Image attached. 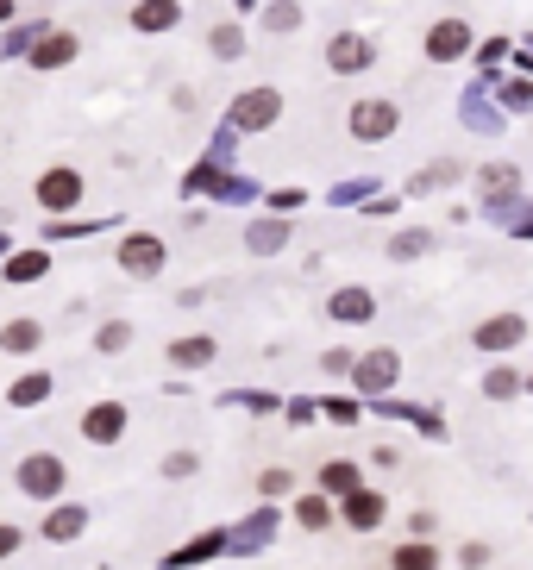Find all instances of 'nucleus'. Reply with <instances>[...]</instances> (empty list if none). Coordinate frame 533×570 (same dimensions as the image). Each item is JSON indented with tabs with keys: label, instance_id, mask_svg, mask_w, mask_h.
<instances>
[{
	"label": "nucleus",
	"instance_id": "nucleus-27",
	"mask_svg": "<svg viewBox=\"0 0 533 570\" xmlns=\"http://www.w3.org/2000/svg\"><path fill=\"white\" fill-rule=\"evenodd\" d=\"M483 182H490V188H508V182H515V170H508V163H496V170H483Z\"/></svg>",
	"mask_w": 533,
	"mask_h": 570
},
{
	"label": "nucleus",
	"instance_id": "nucleus-15",
	"mask_svg": "<svg viewBox=\"0 0 533 570\" xmlns=\"http://www.w3.org/2000/svg\"><path fill=\"white\" fill-rule=\"evenodd\" d=\"M345 514H352V527H377L383 502H377V495H364V489H352V508H345Z\"/></svg>",
	"mask_w": 533,
	"mask_h": 570
},
{
	"label": "nucleus",
	"instance_id": "nucleus-25",
	"mask_svg": "<svg viewBox=\"0 0 533 570\" xmlns=\"http://www.w3.org/2000/svg\"><path fill=\"white\" fill-rule=\"evenodd\" d=\"M126 339H132V332H126L120 320H107V326H101V351H120Z\"/></svg>",
	"mask_w": 533,
	"mask_h": 570
},
{
	"label": "nucleus",
	"instance_id": "nucleus-7",
	"mask_svg": "<svg viewBox=\"0 0 533 570\" xmlns=\"http://www.w3.org/2000/svg\"><path fill=\"white\" fill-rule=\"evenodd\" d=\"M521 339H527V320L521 314H496V320L477 326V345L483 351H508V345H521Z\"/></svg>",
	"mask_w": 533,
	"mask_h": 570
},
{
	"label": "nucleus",
	"instance_id": "nucleus-19",
	"mask_svg": "<svg viewBox=\"0 0 533 570\" xmlns=\"http://www.w3.org/2000/svg\"><path fill=\"white\" fill-rule=\"evenodd\" d=\"M239 51H245L239 26H214V57H239Z\"/></svg>",
	"mask_w": 533,
	"mask_h": 570
},
{
	"label": "nucleus",
	"instance_id": "nucleus-4",
	"mask_svg": "<svg viewBox=\"0 0 533 570\" xmlns=\"http://www.w3.org/2000/svg\"><path fill=\"white\" fill-rule=\"evenodd\" d=\"M38 207H51V213L82 207V176L76 170H44L38 176Z\"/></svg>",
	"mask_w": 533,
	"mask_h": 570
},
{
	"label": "nucleus",
	"instance_id": "nucleus-21",
	"mask_svg": "<svg viewBox=\"0 0 533 570\" xmlns=\"http://www.w3.org/2000/svg\"><path fill=\"white\" fill-rule=\"evenodd\" d=\"M333 314H345V320H364V314H370V295H339V301H333Z\"/></svg>",
	"mask_w": 533,
	"mask_h": 570
},
{
	"label": "nucleus",
	"instance_id": "nucleus-13",
	"mask_svg": "<svg viewBox=\"0 0 533 570\" xmlns=\"http://www.w3.org/2000/svg\"><path fill=\"white\" fill-rule=\"evenodd\" d=\"M38 339H44L38 320H7V326H0V345H7V351H32Z\"/></svg>",
	"mask_w": 533,
	"mask_h": 570
},
{
	"label": "nucleus",
	"instance_id": "nucleus-28",
	"mask_svg": "<svg viewBox=\"0 0 533 570\" xmlns=\"http://www.w3.org/2000/svg\"><path fill=\"white\" fill-rule=\"evenodd\" d=\"M13 545H19V527H0V558H7Z\"/></svg>",
	"mask_w": 533,
	"mask_h": 570
},
{
	"label": "nucleus",
	"instance_id": "nucleus-1",
	"mask_svg": "<svg viewBox=\"0 0 533 570\" xmlns=\"http://www.w3.org/2000/svg\"><path fill=\"white\" fill-rule=\"evenodd\" d=\"M396 126H402V113L389 101H358L352 107V138H358V145H383Z\"/></svg>",
	"mask_w": 533,
	"mask_h": 570
},
{
	"label": "nucleus",
	"instance_id": "nucleus-16",
	"mask_svg": "<svg viewBox=\"0 0 533 570\" xmlns=\"http://www.w3.org/2000/svg\"><path fill=\"white\" fill-rule=\"evenodd\" d=\"M76 533H82V508H57L44 520V539H76Z\"/></svg>",
	"mask_w": 533,
	"mask_h": 570
},
{
	"label": "nucleus",
	"instance_id": "nucleus-3",
	"mask_svg": "<svg viewBox=\"0 0 533 570\" xmlns=\"http://www.w3.org/2000/svg\"><path fill=\"white\" fill-rule=\"evenodd\" d=\"M19 489L38 495V502H51V495L63 489V464L51 458V451H32V458L19 464Z\"/></svg>",
	"mask_w": 533,
	"mask_h": 570
},
{
	"label": "nucleus",
	"instance_id": "nucleus-2",
	"mask_svg": "<svg viewBox=\"0 0 533 570\" xmlns=\"http://www.w3.org/2000/svg\"><path fill=\"white\" fill-rule=\"evenodd\" d=\"M276 113H283V94H276V88H251V94L233 101V126L239 132H264Z\"/></svg>",
	"mask_w": 533,
	"mask_h": 570
},
{
	"label": "nucleus",
	"instance_id": "nucleus-11",
	"mask_svg": "<svg viewBox=\"0 0 533 570\" xmlns=\"http://www.w3.org/2000/svg\"><path fill=\"white\" fill-rule=\"evenodd\" d=\"M132 26L138 32H170L176 26V0H145V7L132 13Z\"/></svg>",
	"mask_w": 533,
	"mask_h": 570
},
{
	"label": "nucleus",
	"instance_id": "nucleus-18",
	"mask_svg": "<svg viewBox=\"0 0 533 570\" xmlns=\"http://www.w3.org/2000/svg\"><path fill=\"white\" fill-rule=\"evenodd\" d=\"M320 483H327L333 495H352L358 489V470L352 464H327V470H320Z\"/></svg>",
	"mask_w": 533,
	"mask_h": 570
},
{
	"label": "nucleus",
	"instance_id": "nucleus-23",
	"mask_svg": "<svg viewBox=\"0 0 533 570\" xmlns=\"http://www.w3.org/2000/svg\"><path fill=\"white\" fill-rule=\"evenodd\" d=\"M301 527H327V502H320V495L301 502Z\"/></svg>",
	"mask_w": 533,
	"mask_h": 570
},
{
	"label": "nucleus",
	"instance_id": "nucleus-12",
	"mask_svg": "<svg viewBox=\"0 0 533 570\" xmlns=\"http://www.w3.org/2000/svg\"><path fill=\"white\" fill-rule=\"evenodd\" d=\"M389 383H396V358H389V351L358 364V389H389Z\"/></svg>",
	"mask_w": 533,
	"mask_h": 570
},
{
	"label": "nucleus",
	"instance_id": "nucleus-8",
	"mask_svg": "<svg viewBox=\"0 0 533 570\" xmlns=\"http://www.w3.org/2000/svg\"><path fill=\"white\" fill-rule=\"evenodd\" d=\"M370 57H377V51H370V38H358V32H345V38H333V44H327V63H333V69H345V76H352V69H364Z\"/></svg>",
	"mask_w": 533,
	"mask_h": 570
},
{
	"label": "nucleus",
	"instance_id": "nucleus-26",
	"mask_svg": "<svg viewBox=\"0 0 533 570\" xmlns=\"http://www.w3.org/2000/svg\"><path fill=\"white\" fill-rule=\"evenodd\" d=\"M483 389H490V395H496V401H508V395H515V389H521V383H515V376H508V370H496V376H490V383H483Z\"/></svg>",
	"mask_w": 533,
	"mask_h": 570
},
{
	"label": "nucleus",
	"instance_id": "nucleus-24",
	"mask_svg": "<svg viewBox=\"0 0 533 570\" xmlns=\"http://www.w3.org/2000/svg\"><path fill=\"white\" fill-rule=\"evenodd\" d=\"M270 26H276V32H289V26H301V13L289 7V0H276V7H270Z\"/></svg>",
	"mask_w": 533,
	"mask_h": 570
},
{
	"label": "nucleus",
	"instance_id": "nucleus-14",
	"mask_svg": "<svg viewBox=\"0 0 533 570\" xmlns=\"http://www.w3.org/2000/svg\"><path fill=\"white\" fill-rule=\"evenodd\" d=\"M44 395H51V376H44V370H32V376H19V383H13L19 408H32V401H44Z\"/></svg>",
	"mask_w": 533,
	"mask_h": 570
},
{
	"label": "nucleus",
	"instance_id": "nucleus-10",
	"mask_svg": "<svg viewBox=\"0 0 533 570\" xmlns=\"http://www.w3.org/2000/svg\"><path fill=\"white\" fill-rule=\"evenodd\" d=\"M120 264L138 270V276H151L157 264H164V245H157V239H126V245H120Z\"/></svg>",
	"mask_w": 533,
	"mask_h": 570
},
{
	"label": "nucleus",
	"instance_id": "nucleus-5",
	"mask_svg": "<svg viewBox=\"0 0 533 570\" xmlns=\"http://www.w3.org/2000/svg\"><path fill=\"white\" fill-rule=\"evenodd\" d=\"M465 51H471V26H465V19H439V26L427 32V57L433 63H452Z\"/></svg>",
	"mask_w": 533,
	"mask_h": 570
},
{
	"label": "nucleus",
	"instance_id": "nucleus-22",
	"mask_svg": "<svg viewBox=\"0 0 533 570\" xmlns=\"http://www.w3.org/2000/svg\"><path fill=\"white\" fill-rule=\"evenodd\" d=\"M38 270H44V257H38V251H32V257H13V264H7L13 282H26V276H38Z\"/></svg>",
	"mask_w": 533,
	"mask_h": 570
},
{
	"label": "nucleus",
	"instance_id": "nucleus-29",
	"mask_svg": "<svg viewBox=\"0 0 533 570\" xmlns=\"http://www.w3.org/2000/svg\"><path fill=\"white\" fill-rule=\"evenodd\" d=\"M7 13H13V0H0V19H7Z\"/></svg>",
	"mask_w": 533,
	"mask_h": 570
},
{
	"label": "nucleus",
	"instance_id": "nucleus-6",
	"mask_svg": "<svg viewBox=\"0 0 533 570\" xmlns=\"http://www.w3.org/2000/svg\"><path fill=\"white\" fill-rule=\"evenodd\" d=\"M120 433H126V408H120V401H101V408H88V414H82V439L113 445Z\"/></svg>",
	"mask_w": 533,
	"mask_h": 570
},
{
	"label": "nucleus",
	"instance_id": "nucleus-20",
	"mask_svg": "<svg viewBox=\"0 0 533 570\" xmlns=\"http://www.w3.org/2000/svg\"><path fill=\"white\" fill-rule=\"evenodd\" d=\"M170 358H176V364H207V358H214V345H207V339H195V345H176Z\"/></svg>",
	"mask_w": 533,
	"mask_h": 570
},
{
	"label": "nucleus",
	"instance_id": "nucleus-9",
	"mask_svg": "<svg viewBox=\"0 0 533 570\" xmlns=\"http://www.w3.org/2000/svg\"><path fill=\"white\" fill-rule=\"evenodd\" d=\"M76 57V38L69 32H44V44H32V69H63Z\"/></svg>",
	"mask_w": 533,
	"mask_h": 570
},
{
	"label": "nucleus",
	"instance_id": "nucleus-17",
	"mask_svg": "<svg viewBox=\"0 0 533 570\" xmlns=\"http://www.w3.org/2000/svg\"><path fill=\"white\" fill-rule=\"evenodd\" d=\"M439 564V552H433V545L421 539V545H402V552H396V570H433Z\"/></svg>",
	"mask_w": 533,
	"mask_h": 570
}]
</instances>
